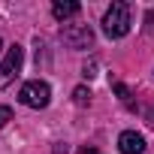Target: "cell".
<instances>
[{
    "label": "cell",
    "mask_w": 154,
    "mask_h": 154,
    "mask_svg": "<svg viewBox=\"0 0 154 154\" xmlns=\"http://www.w3.org/2000/svg\"><path fill=\"white\" fill-rule=\"evenodd\" d=\"M130 6L127 3H112L109 9H106V15H103V33L109 36V39H121V36H127L130 33Z\"/></svg>",
    "instance_id": "1"
},
{
    "label": "cell",
    "mask_w": 154,
    "mask_h": 154,
    "mask_svg": "<svg viewBox=\"0 0 154 154\" xmlns=\"http://www.w3.org/2000/svg\"><path fill=\"white\" fill-rule=\"evenodd\" d=\"M18 103L27 106V109H45V106L51 103V88H48V82H42V79L24 82L21 91H18Z\"/></svg>",
    "instance_id": "2"
},
{
    "label": "cell",
    "mask_w": 154,
    "mask_h": 154,
    "mask_svg": "<svg viewBox=\"0 0 154 154\" xmlns=\"http://www.w3.org/2000/svg\"><path fill=\"white\" fill-rule=\"evenodd\" d=\"M21 63H24V48H21V45L15 42V45H9V48H6L3 60H0V91L12 85V79L18 75Z\"/></svg>",
    "instance_id": "3"
},
{
    "label": "cell",
    "mask_w": 154,
    "mask_h": 154,
    "mask_svg": "<svg viewBox=\"0 0 154 154\" xmlns=\"http://www.w3.org/2000/svg\"><path fill=\"white\" fill-rule=\"evenodd\" d=\"M60 39L75 48V51H82V48H91L94 45V30L88 24H63L60 27Z\"/></svg>",
    "instance_id": "4"
},
{
    "label": "cell",
    "mask_w": 154,
    "mask_h": 154,
    "mask_svg": "<svg viewBox=\"0 0 154 154\" xmlns=\"http://www.w3.org/2000/svg\"><path fill=\"white\" fill-rule=\"evenodd\" d=\"M118 148H121V154H142L145 151V136L136 133V130H124L118 136Z\"/></svg>",
    "instance_id": "5"
},
{
    "label": "cell",
    "mask_w": 154,
    "mask_h": 154,
    "mask_svg": "<svg viewBox=\"0 0 154 154\" xmlns=\"http://www.w3.org/2000/svg\"><path fill=\"white\" fill-rule=\"evenodd\" d=\"M79 12H82V3H75V0H57V3H51V15L57 21H66Z\"/></svg>",
    "instance_id": "6"
},
{
    "label": "cell",
    "mask_w": 154,
    "mask_h": 154,
    "mask_svg": "<svg viewBox=\"0 0 154 154\" xmlns=\"http://www.w3.org/2000/svg\"><path fill=\"white\" fill-rule=\"evenodd\" d=\"M72 103H75V106H88V103H91V91H88L85 85H79V88L72 91Z\"/></svg>",
    "instance_id": "7"
},
{
    "label": "cell",
    "mask_w": 154,
    "mask_h": 154,
    "mask_svg": "<svg viewBox=\"0 0 154 154\" xmlns=\"http://www.w3.org/2000/svg\"><path fill=\"white\" fill-rule=\"evenodd\" d=\"M9 121H12V109L9 106H0V127H6Z\"/></svg>",
    "instance_id": "8"
},
{
    "label": "cell",
    "mask_w": 154,
    "mask_h": 154,
    "mask_svg": "<svg viewBox=\"0 0 154 154\" xmlns=\"http://www.w3.org/2000/svg\"><path fill=\"white\" fill-rule=\"evenodd\" d=\"M82 75H85V79H94V75H97V60L85 63V66H82Z\"/></svg>",
    "instance_id": "9"
},
{
    "label": "cell",
    "mask_w": 154,
    "mask_h": 154,
    "mask_svg": "<svg viewBox=\"0 0 154 154\" xmlns=\"http://www.w3.org/2000/svg\"><path fill=\"white\" fill-rule=\"evenodd\" d=\"M151 30H154V6L145 12V33H151Z\"/></svg>",
    "instance_id": "10"
},
{
    "label": "cell",
    "mask_w": 154,
    "mask_h": 154,
    "mask_svg": "<svg viewBox=\"0 0 154 154\" xmlns=\"http://www.w3.org/2000/svg\"><path fill=\"white\" fill-rule=\"evenodd\" d=\"M115 94H118L121 100H127V97H130V88H127V85H115Z\"/></svg>",
    "instance_id": "11"
},
{
    "label": "cell",
    "mask_w": 154,
    "mask_h": 154,
    "mask_svg": "<svg viewBox=\"0 0 154 154\" xmlns=\"http://www.w3.org/2000/svg\"><path fill=\"white\" fill-rule=\"evenodd\" d=\"M51 154H69V148H66V145H63V142H57V145H54V148H51Z\"/></svg>",
    "instance_id": "12"
},
{
    "label": "cell",
    "mask_w": 154,
    "mask_h": 154,
    "mask_svg": "<svg viewBox=\"0 0 154 154\" xmlns=\"http://www.w3.org/2000/svg\"><path fill=\"white\" fill-rule=\"evenodd\" d=\"M82 154H97V151H88V148H85V151H82Z\"/></svg>",
    "instance_id": "13"
},
{
    "label": "cell",
    "mask_w": 154,
    "mask_h": 154,
    "mask_svg": "<svg viewBox=\"0 0 154 154\" xmlns=\"http://www.w3.org/2000/svg\"><path fill=\"white\" fill-rule=\"evenodd\" d=\"M0 48H3V42H0Z\"/></svg>",
    "instance_id": "14"
}]
</instances>
